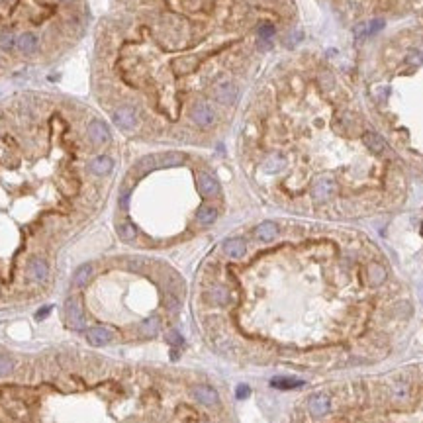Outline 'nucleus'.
I'll list each match as a JSON object with an SVG mask.
<instances>
[{
	"label": "nucleus",
	"mask_w": 423,
	"mask_h": 423,
	"mask_svg": "<svg viewBox=\"0 0 423 423\" xmlns=\"http://www.w3.org/2000/svg\"><path fill=\"white\" fill-rule=\"evenodd\" d=\"M335 180L331 174H317L316 180H314V186H312V196L314 200L319 202V204H325L333 198L335 194Z\"/></svg>",
	"instance_id": "nucleus-1"
},
{
	"label": "nucleus",
	"mask_w": 423,
	"mask_h": 423,
	"mask_svg": "<svg viewBox=\"0 0 423 423\" xmlns=\"http://www.w3.org/2000/svg\"><path fill=\"white\" fill-rule=\"evenodd\" d=\"M112 120H114V124H116L120 129H133V127L137 126V122H139L137 112H135V108H131V106H118V108L112 112Z\"/></svg>",
	"instance_id": "nucleus-2"
},
{
	"label": "nucleus",
	"mask_w": 423,
	"mask_h": 423,
	"mask_svg": "<svg viewBox=\"0 0 423 423\" xmlns=\"http://www.w3.org/2000/svg\"><path fill=\"white\" fill-rule=\"evenodd\" d=\"M190 394H192V398H194L198 404H202V406H206V408H212V406H217V404H219V394H217L212 386H206V384H196V386H192Z\"/></svg>",
	"instance_id": "nucleus-3"
},
{
	"label": "nucleus",
	"mask_w": 423,
	"mask_h": 423,
	"mask_svg": "<svg viewBox=\"0 0 423 423\" xmlns=\"http://www.w3.org/2000/svg\"><path fill=\"white\" fill-rule=\"evenodd\" d=\"M190 118H192V122H194L196 126H200V127H210V126H213V122H215V112H213V108H212L210 104L200 102V104H196L192 108Z\"/></svg>",
	"instance_id": "nucleus-4"
},
{
	"label": "nucleus",
	"mask_w": 423,
	"mask_h": 423,
	"mask_svg": "<svg viewBox=\"0 0 423 423\" xmlns=\"http://www.w3.org/2000/svg\"><path fill=\"white\" fill-rule=\"evenodd\" d=\"M213 96H215L217 102H221L223 106H231L237 100V86L231 81H221L219 85H215Z\"/></svg>",
	"instance_id": "nucleus-5"
},
{
	"label": "nucleus",
	"mask_w": 423,
	"mask_h": 423,
	"mask_svg": "<svg viewBox=\"0 0 423 423\" xmlns=\"http://www.w3.org/2000/svg\"><path fill=\"white\" fill-rule=\"evenodd\" d=\"M65 314H67L69 323L75 329H83L85 327V316H83V310H81V302L77 298H69L65 302Z\"/></svg>",
	"instance_id": "nucleus-6"
},
{
	"label": "nucleus",
	"mask_w": 423,
	"mask_h": 423,
	"mask_svg": "<svg viewBox=\"0 0 423 423\" xmlns=\"http://www.w3.org/2000/svg\"><path fill=\"white\" fill-rule=\"evenodd\" d=\"M308 410L316 418L327 416L331 412V398L327 394H316V396H312L310 402H308Z\"/></svg>",
	"instance_id": "nucleus-7"
},
{
	"label": "nucleus",
	"mask_w": 423,
	"mask_h": 423,
	"mask_svg": "<svg viewBox=\"0 0 423 423\" xmlns=\"http://www.w3.org/2000/svg\"><path fill=\"white\" fill-rule=\"evenodd\" d=\"M221 249L229 259H241L247 253V243L243 237H229L223 241Z\"/></svg>",
	"instance_id": "nucleus-8"
},
{
	"label": "nucleus",
	"mask_w": 423,
	"mask_h": 423,
	"mask_svg": "<svg viewBox=\"0 0 423 423\" xmlns=\"http://www.w3.org/2000/svg\"><path fill=\"white\" fill-rule=\"evenodd\" d=\"M206 300L213 306H227L231 302V292L221 284H213L206 292Z\"/></svg>",
	"instance_id": "nucleus-9"
},
{
	"label": "nucleus",
	"mask_w": 423,
	"mask_h": 423,
	"mask_svg": "<svg viewBox=\"0 0 423 423\" xmlns=\"http://www.w3.org/2000/svg\"><path fill=\"white\" fill-rule=\"evenodd\" d=\"M88 137H90L92 143L102 145L106 141H110V129H108V126H106L104 122L94 120V122L88 124Z\"/></svg>",
	"instance_id": "nucleus-10"
},
{
	"label": "nucleus",
	"mask_w": 423,
	"mask_h": 423,
	"mask_svg": "<svg viewBox=\"0 0 423 423\" xmlns=\"http://www.w3.org/2000/svg\"><path fill=\"white\" fill-rule=\"evenodd\" d=\"M198 188H200V194L206 196V198H213V196L219 194V184H217V180H215L212 174H208V172H202V174L198 176Z\"/></svg>",
	"instance_id": "nucleus-11"
},
{
	"label": "nucleus",
	"mask_w": 423,
	"mask_h": 423,
	"mask_svg": "<svg viewBox=\"0 0 423 423\" xmlns=\"http://www.w3.org/2000/svg\"><path fill=\"white\" fill-rule=\"evenodd\" d=\"M28 272H30L32 280H36V282H45V280H47V276H49V266H47V263H45L43 259L36 257V259H32V261H30Z\"/></svg>",
	"instance_id": "nucleus-12"
},
{
	"label": "nucleus",
	"mask_w": 423,
	"mask_h": 423,
	"mask_svg": "<svg viewBox=\"0 0 423 423\" xmlns=\"http://www.w3.org/2000/svg\"><path fill=\"white\" fill-rule=\"evenodd\" d=\"M16 47L24 53V55H32V53L38 51V47H40V40H38V36H36V34L26 32V34H22V36L18 38Z\"/></svg>",
	"instance_id": "nucleus-13"
},
{
	"label": "nucleus",
	"mask_w": 423,
	"mask_h": 423,
	"mask_svg": "<svg viewBox=\"0 0 423 423\" xmlns=\"http://www.w3.org/2000/svg\"><path fill=\"white\" fill-rule=\"evenodd\" d=\"M276 235H278V225H276L274 221H263V223H259V225L255 227V237H257L259 241L268 243V241L276 239Z\"/></svg>",
	"instance_id": "nucleus-14"
},
{
	"label": "nucleus",
	"mask_w": 423,
	"mask_h": 423,
	"mask_svg": "<svg viewBox=\"0 0 423 423\" xmlns=\"http://www.w3.org/2000/svg\"><path fill=\"white\" fill-rule=\"evenodd\" d=\"M86 337H88V343L94 345V347H102V345L110 343L114 339V335H112V331L108 327H94V329L88 331Z\"/></svg>",
	"instance_id": "nucleus-15"
},
{
	"label": "nucleus",
	"mask_w": 423,
	"mask_h": 423,
	"mask_svg": "<svg viewBox=\"0 0 423 423\" xmlns=\"http://www.w3.org/2000/svg\"><path fill=\"white\" fill-rule=\"evenodd\" d=\"M159 329H161V319H159V316L145 317V319L137 325V333H139L141 337H155L159 333Z\"/></svg>",
	"instance_id": "nucleus-16"
},
{
	"label": "nucleus",
	"mask_w": 423,
	"mask_h": 423,
	"mask_svg": "<svg viewBox=\"0 0 423 423\" xmlns=\"http://www.w3.org/2000/svg\"><path fill=\"white\" fill-rule=\"evenodd\" d=\"M382 28H384V20H382V18H376V20L367 22V24H359V26L355 28V36H357L359 40H361V38H369V36L378 34Z\"/></svg>",
	"instance_id": "nucleus-17"
},
{
	"label": "nucleus",
	"mask_w": 423,
	"mask_h": 423,
	"mask_svg": "<svg viewBox=\"0 0 423 423\" xmlns=\"http://www.w3.org/2000/svg\"><path fill=\"white\" fill-rule=\"evenodd\" d=\"M198 63L200 61L196 57H178V59H174L172 69H174L176 75H190L192 71H196Z\"/></svg>",
	"instance_id": "nucleus-18"
},
{
	"label": "nucleus",
	"mask_w": 423,
	"mask_h": 423,
	"mask_svg": "<svg viewBox=\"0 0 423 423\" xmlns=\"http://www.w3.org/2000/svg\"><path fill=\"white\" fill-rule=\"evenodd\" d=\"M363 143H365V147L372 151V153H384L386 151V141L378 135V133H374V131H367L365 135H363Z\"/></svg>",
	"instance_id": "nucleus-19"
},
{
	"label": "nucleus",
	"mask_w": 423,
	"mask_h": 423,
	"mask_svg": "<svg viewBox=\"0 0 423 423\" xmlns=\"http://www.w3.org/2000/svg\"><path fill=\"white\" fill-rule=\"evenodd\" d=\"M88 169H90V172H92V174L104 176V174H108V172L114 169V161H112L110 157H106V155H100V157H96V159H92V161H90Z\"/></svg>",
	"instance_id": "nucleus-20"
},
{
	"label": "nucleus",
	"mask_w": 423,
	"mask_h": 423,
	"mask_svg": "<svg viewBox=\"0 0 423 423\" xmlns=\"http://www.w3.org/2000/svg\"><path fill=\"white\" fill-rule=\"evenodd\" d=\"M184 155L182 153H176V151H170V153H163V155H157V169H169V167H178L184 163Z\"/></svg>",
	"instance_id": "nucleus-21"
},
{
	"label": "nucleus",
	"mask_w": 423,
	"mask_h": 423,
	"mask_svg": "<svg viewBox=\"0 0 423 423\" xmlns=\"http://www.w3.org/2000/svg\"><path fill=\"white\" fill-rule=\"evenodd\" d=\"M284 167H286V159L282 157V155H278V153H272V155H268V157L264 159V163H263V170H264V172H268V174L280 172Z\"/></svg>",
	"instance_id": "nucleus-22"
},
{
	"label": "nucleus",
	"mask_w": 423,
	"mask_h": 423,
	"mask_svg": "<svg viewBox=\"0 0 423 423\" xmlns=\"http://www.w3.org/2000/svg\"><path fill=\"white\" fill-rule=\"evenodd\" d=\"M155 169H157V155H147V157L139 159V161L135 163L133 172H135L137 176H141V174H147V172H151V170H155Z\"/></svg>",
	"instance_id": "nucleus-23"
},
{
	"label": "nucleus",
	"mask_w": 423,
	"mask_h": 423,
	"mask_svg": "<svg viewBox=\"0 0 423 423\" xmlns=\"http://www.w3.org/2000/svg\"><path fill=\"white\" fill-rule=\"evenodd\" d=\"M92 272H94V266L92 264H83V266H79L77 270H75V276H73V282L77 284V286H86L88 282H90V278H92Z\"/></svg>",
	"instance_id": "nucleus-24"
},
{
	"label": "nucleus",
	"mask_w": 423,
	"mask_h": 423,
	"mask_svg": "<svg viewBox=\"0 0 423 423\" xmlns=\"http://www.w3.org/2000/svg\"><path fill=\"white\" fill-rule=\"evenodd\" d=\"M217 219V210L213 206H200V210L196 212V221L200 225H212Z\"/></svg>",
	"instance_id": "nucleus-25"
},
{
	"label": "nucleus",
	"mask_w": 423,
	"mask_h": 423,
	"mask_svg": "<svg viewBox=\"0 0 423 423\" xmlns=\"http://www.w3.org/2000/svg\"><path fill=\"white\" fill-rule=\"evenodd\" d=\"M118 235H120L124 241H133V239L137 237V229H135L133 223L122 221V223H118Z\"/></svg>",
	"instance_id": "nucleus-26"
},
{
	"label": "nucleus",
	"mask_w": 423,
	"mask_h": 423,
	"mask_svg": "<svg viewBox=\"0 0 423 423\" xmlns=\"http://www.w3.org/2000/svg\"><path fill=\"white\" fill-rule=\"evenodd\" d=\"M16 43H18V40L14 38L12 32H2V34H0V47H2L4 51H12V49L16 47Z\"/></svg>",
	"instance_id": "nucleus-27"
},
{
	"label": "nucleus",
	"mask_w": 423,
	"mask_h": 423,
	"mask_svg": "<svg viewBox=\"0 0 423 423\" xmlns=\"http://www.w3.org/2000/svg\"><path fill=\"white\" fill-rule=\"evenodd\" d=\"M14 369V363H12V359H8L6 355H0V378H4V376H8L10 372Z\"/></svg>",
	"instance_id": "nucleus-28"
},
{
	"label": "nucleus",
	"mask_w": 423,
	"mask_h": 423,
	"mask_svg": "<svg viewBox=\"0 0 423 423\" xmlns=\"http://www.w3.org/2000/svg\"><path fill=\"white\" fill-rule=\"evenodd\" d=\"M272 36H274V26L272 24H261L259 26V38L263 42H268Z\"/></svg>",
	"instance_id": "nucleus-29"
},
{
	"label": "nucleus",
	"mask_w": 423,
	"mask_h": 423,
	"mask_svg": "<svg viewBox=\"0 0 423 423\" xmlns=\"http://www.w3.org/2000/svg\"><path fill=\"white\" fill-rule=\"evenodd\" d=\"M272 386L276 388H296V386H302L300 380H288V378H278V380H272Z\"/></svg>",
	"instance_id": "nucleus-30"
},
{
	"label": "nucleus",
	"mask_w": 423,
	"mask_h": 423,
	"mask_svg": "<svg viewBox=\"0 0 423 423\" xmlns=\"http://www.w3.org/2000/svg\"><path fill=\"white\" fill-rule=\"evenodd\" d=\"M127 204H129V188H124V190H122V194H120V206L126 210V208H127Z\"/></svg>",
	"instance_id": "nucleus-31"
},
{
	"label": "nucleus",
	"mask_w": 423,
	"mask_h": 423,
	"mask_svg": "<svg viewBox=\"0 0 423 423\" xmlns=\"http://www.w3.org/2000/svg\"><path fill=\"white\" fill-rule=\"evenodd\" d=\"M408 61H410V63H416V65H423V53L412 51L408 55Z\"/></svg>",
	"instance_id": "nucleus-32"
},
{
	"label": "nucleus",
	"mask_w": 423,
	"mask_h": 423,
	"mask_svg": "<svg viewBox=\"0 0 423 423\" xmlns=\"http://www.w3.org/2000/svg\"><path fill=\"white\" fill-rule=\"evenodd\" d=\"M167 339H169L170 343H176V345H182V339H180V335H178V331H169V335H167Z\"/></svg>",
	"instance_id": "nucleus-33"
},
{
	"label": "nucleus",
	"mask_w": 423,
	"mask_h": 423,
	"mask_svg": "<svg viewBox=\"0 0 423 423\" xmlns=\"http://www.w3.org/2000/svg\"><path fill=\"white\" fill-rule=\"evenodd\" d=\"M249 386H245V384H241V386H237V398L239 400H243V398H247L249 396Z\"/></svg>",
	"instance_id": "nucleus-34"
},
{
	"label": "nucleus",
	"mask_w": 423,
	"mask_h": 423,
	"mask_svg": "<svg viewBox=\"0 0 423 423\" xmlns=\"http://www.w3.org/2000/svg\"><path fill=\"white\" fill-rule=\"evenodd\" d=\"M51 312V306H45V308H42L38 314H36V319H43V317H47V314Z\"/></svg>",
	"instance_id": "nucleus-35"
},
{
	"label": "nucleus",
	"mask_w": 423,
	"mask_h": 423,
	"mask_svg": "<svg viewBox=\"0 0 423 423\" xmlns=\"http://www.w3.org/2000/svg\"><path fill=\"white\" fill-rule=\"evenodd\" d=\"M61 2H73V0H61Z\"/></svg>",
	"instance_id": "nucleus-36"
},
{
	"label": "nucleus",
	"mask_w": 423,
	"mask_h": 423,
	"mask_svg": "<svg viewBox=\"0 0 423 423\" xmlns=\"http://www.w3.org/2000/svg\"><path fill=\"white\" fill-rule=\"evenodd\" d=\"M0 2H4V0H0Z\"/></svg>",
	"instance_id": "nucleus-37"
}]
</instances>
